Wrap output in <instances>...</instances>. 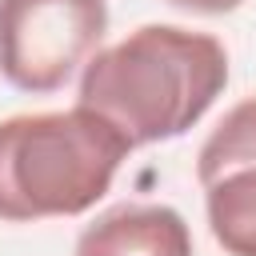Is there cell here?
Wrapping results in <instances>:
<instances>
[{"label": "cell", "instance_id": "cell-7", "mask_svg": "<svg viewBox=\"0 0 256 256\" xmlns=\"http://www.w3.org/2000/svg\"><path fill=\"white\" fill-rule=\"evenodd\" d=\"M176 8H188V12H204V16H220V12H232L240 8L244 0H168Z\"/></svg>", "mask_w": 256, "mask_h": 256}, {"label": "cell", "instance_id": "cell-3", "mask_svg": "<svg viewBox=\"0 0 256 256\" xmlns=\"http://www.w3.org/2000/svg\"><path fill=\"white\" fill-rule=\"evenodd\" d=\"M104 32V0H0V76L20 92H56L88 64Z\"/></svg>", "mask_w": 256, "mask_h": 256}, {"label": "cell", "instance_id": "cell-4", "mask_svg": "<svg viewBox=\"0 0 256 256\" xmlns=\"http://www.w3.org/2000/svg\"><path fill=\"white\" fill-rule=\"evenodd\" d=\"M76 256H196L188 220L168 204H120L76 236Z\"/></svg>", "mask_w": 256, "mask_h": 256}, {"label": "cell", "instance_id": "cell-5", "mask_svg": "<svg viewBox=\"0 0 256 256\" xmlns=\"http://www.w3.org/2000/svg\"><path fill=\"white\" fill-rule=\"evenodd\" d=\"M208 228L228 256H256V164L204 184Z\"/></svg>", "mask_w": 256, "mask_h": 256}, {"label": "cell", "instance_id": "cell-2", "mask_svg": "<svg viewBox=\"0 0 256 256\" xmlns=\"http://www.w3.org/2000/svg\"><path fill=\"white\" fill-rule=\"evenodd\" d=\"M132 144L100 112H24L0 120V220L80 216L108 188Z\"/></svg>", "mask_w": 256, "mask_h": 256}, {"label": "cell", "instance_id": "cell-1", "mask_svg": "<svg viewBox=\"0 0 256 256\" xmlns=\"http://www.w3.org/2000/svg\"><path fill=\"white\" fill-rule=\"evenodd\" d=\"M228 52L216 36L180 24H144L96 48L80 72L76 104L100 112L140 148L184 136L224 92Z\"/></svg>", "mask_w": 256, "mask_h": 256}, {"label": "cell", "instance_id": "cell-6", "mask_svg": "<svg viewBox=\"0 0 256 256\" xmlns=\"http://www.w3.org/2000/svg\"><path fill=\"white\" fill-rule=\"evenodd\" d=\"M248 164H256V96L228 108L224 120L212 128V136L200 144L196 180L212 184L216 176H224L232 168H248Z\"/></svg>", "mask_w": 256, "mask_h": 256}]
</instances>
